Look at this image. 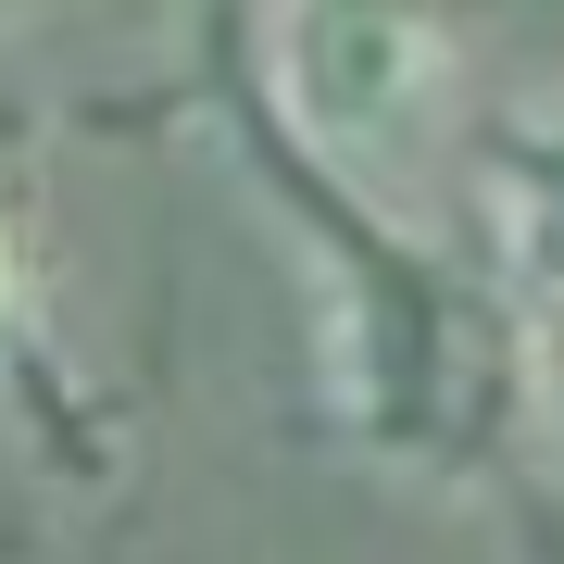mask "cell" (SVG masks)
I'll return each instance as SVG.
<instances>
[{
	"label": "cell",
	"instance_id": "obj_1",
	"mask_svg": "<svg viewBox=\"0 0 564 564\" xmlns=\"http://www.w3.org/2000/svg\"><path fill=\"white\" fill-rule=\"evenodd\" d=\"M339 402L364 426V452L464 477L527 414V326L414 251H364L351 314H339Z\"/></svg>",
	"mask_w": 564,
	"mask_h": 564
},
{
	"label": "cell",
	"instance_id": "obj_2",
	"mask_svg": "<svg viewBox=\"0 0 564 564\" xmlns=\"http://www.w3.org/2000/svg\"><path fill=\"white\" fill-rule=\"evenodd\" d=\"M276 101L326 163L414 151L452 101L440 0H276Z\"/></svg>",
	"mask_w": 564,
	"mask_h": 564
},
{
	"label": "cell",
	"instance_id": "obj_3",
	"mask_svg": "<svg viewBox=\"0 0 564 564\" xmlns=\"http://www.w3.org/2000/svg\"><path fill=\"white\" fill-rule=\"evenodd\" d=\"M489 214L527 289H564V126H502L489 139Z\"/></svg>",
	"mask_w": 564,
	"mask_h": 564
},
{
	"label": "cell",
	"instance_id": "obj_4",
	"mask_svg": "<svg viewBox=\"0 0 564 564\" xmlns=\"http://www.w3.org/2000/svg\"><path fill=\"white\" fill-rule=\"evenodd\" d=\"M51 314V251H39V214H25V188L0 176V351H25Z\"/></svg>",
	"mask_w": 564,
	"mask_h": 564
}]
</instances>
